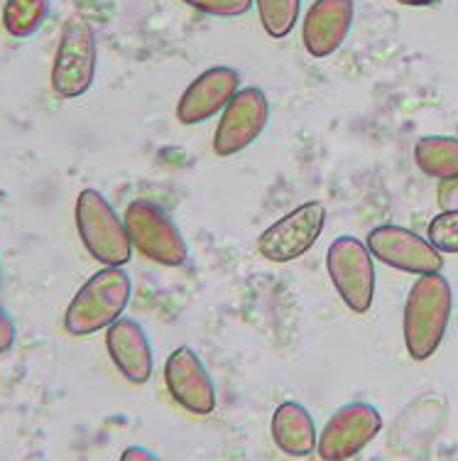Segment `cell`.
Listing matches in <instances>:
<instances>
[{"label":"cell","mask_w":458,"mask_h":461,"mask_svg":"<svg viewBox=\"0 0 458 461\" xmlns=\"http://www.w3.org/2000/svg\"><path fill=\"white\" fill-rule=\"evenodd\" d=\"M270 121V101L263 89H240L220 113L219 128L213 133V152L219 158H233L263 135Z\"/></svg>","instance_id":"obj_9"},{"label":"cell","mask_w":458,"mask_h":461,"mask_svg":"<svg viewBox=\"0 0 458 461\" xmlns=\"http://www.w3.org/2000/svg\"><path fill=\"white\" fill-rule=\"evenodd\" d=\"M182 3L213 18H243L250 13L256 0H182Z\"/></svg>","instance_id":"obj_20"},{"label":"cell","mask_w":458,"mask_h":461,"mask_svg":"<svg viewBox=\"0 0 458 461\" xmlns=\"http://www.w3.org/2000/svg\"><path fill=\"white\" fill-rule=\"evenodd\" d=\"M270 432H273L274 447L287 456L307 459L317 452V422L311 412L297 400H284L277 405L273 422H270Z\"/></svg>","instance_id":"obj_15"},{"label":"cell","mask_w":458,"mask_h":461,"mask_svg":"<svg viewBox=\"0 0 458 461\" xmlns=\"http://www.w3.org/2000/svg\"><path fill=\"white\" fill-rule=\"evenodd\" d=\"M76 230L88 256L103 267H123L132 258V243L125 221L115 213L106 196L84 189L76 196Z\"/></svg>","instance_id":"obj_3"},{"label":"cell","mask_w":458,"mask_h":461,"mask_svg":"<svg viewBox=\"0 0 458 461\" xmlns=\"http://www.w3.org/2000/svg\"><path fill=\"white\" fill-rule=\"evenodd\" d=\"M327 229V206L321 202H307L284 213L257 239V253L274 266L297 260L314 249Z\"/></svg>","instance_id":"obj_7"},{"label":"cell","mask_w":458,"mask_h":461,"mask_svg":"<svg viewBox=\"0 0 458 461\" xmlns=\"http://www.w3.org/2000/svg\"><path fill=\"white\" fill-rule=\"evenodd\" d=\"M263 30L273 40H284L300 20L301 0H256Z\"/></svg>","instance_id":"obj_18"},{"label":"cell","mask_w":458,"mask_h":461,"mask_svg":"<svg viewBox=\"0 0 458 461\" xmlns=\"http://www.w3.org/2000/svg\"><path fill=\"white\" fill-rule=\"evenodd\" d=\"M353 0H314L301 25V40L314 59H327L341 50L353 25Z\"/></svg>","instance_id":"obj_13"},{"label":"cell","mask_w":458,"mask_h":461,"mask_svg":"<svg viewBox=\"0 0 458 461\" xmlns=\"http://www.w3.org/2000/svg\"><path fill=\"white\" fill-rule=\"evenodd\" d=\"M15 339H18V329H15V321L10 320L5 312L0 310V356L13 351L15 346Z\"/></svg>","instance_id":"obj_21"},{"label":"cell","mask_w":458,"mask_h":461,"mask_svg":"<svg viewBox=\"0 0 458 461\" xmlns=\"http://www.w3.org/2000/svg\"><path fill=\"white\" fill-rule=\"evenodd\" d=\"M454 310V290L441 273L422 276L407 294L402 331L412 361H429L439 351Z\"/></svg>","instance_id":"obj_1"},{"label":"cell","mask_w":458,"mask_h":461,"mask_svg":"<svg viewBox=\"0 0 458 461\" xmlns=\"http://www.w3.org/2000/svg\"><path fill=\"white\" fill-rule=\"evenodd\" d=\"M382 417L371 402H348L328 417L319 435L317 452L321 461H348L361 454L380 435Z\"/></svg>","instance_id":"obj_8"},{"label":"cell","mask_w":458,"mask_h":461,"mask_svg":"<svg viewBox=\"0 0 458 461\" xmlns=\"http://www.w3.org/2000/svg\"><path fill=\"white\" fill-rule=\"evenodd\" d=\"M327 273L341 302L353 314H368L375 297V263L355 236H338L327 250Z\"/></svg>","instance_id":"obj_6"},{"label":"cell","mask_w":458,"mask_h":461,"mask_svg":"<svg viewBox=\"0 0 458 461\" xmlns=\"http://www.w3.org/2000/svg\"><path fill=\"white\" fill-rule=\"evenodd\" d=\"M49 8H52V0H5L3 27L10 37L27 40L44 25Z\"/></svg>","instance_id":"obj_17"},{"label":"cell","mask_w":458,"mask_h":461,"mask_svg":"<svg viewBox=\"0 0 458 461\" xmlns=\"http://www.w3.org/2000/svg\"><path fill=\"white\" fill-rule=\"evenodd\" d=\"M0 277H3V267H0Z\"/></svg>","instance_id":"obj_25"},{"label":"cell","mask_w":458,"mask_h":461,"mask_svg":"<svg viewBox=\"0 0 458 461\" xmlns=\"http://www.w3.org/2000/svg\"><path fill=\"white\" fill-rule=\"evenodd\" d=\"M132 297V280L123 267H103L91 276L64 314V329L71 337H91L123 317Z\"/></svg>","instance_id":"obj_2"},{"label":"cell","mask_w":458,"mask_h":461,"mask_svg":"<svg viewBox=\"0 0 458 461\" xmlns=\"http://www.w3.org/2000/svg\"><path fill=\"white\" fill-rule=\"evenodd\" d=\"M427 240L441 256H458V212H441L439 216H434L427 229Z\"/></svg>","instance_id":"obj_19"},{"label":"cell","mask_w":458,"mask_h":461,"mask_svg":"<svg viewBox=\"0 0 458 461\" xmlns=\"http://www.w3.org/2000/svg\"><path fill=\"white\" fill-rule=\"evenodd\" d=\"M415 162L427 177L451 182L458 179V138L427 135L415 145Z\"/></svg>","instance_id":"obj_16"},{"label":"cell","mask_w":458,"mask_h":461,"mask_svg":"<svg viewBox=\"0 0 458 461\" xmlns=\"http://www.w3.org/2000/svg\"><path fill=\"white\" fill-rule=\"evenodd\" d=\"M125 229L132 249L152 263L165 267H182L189 258L186 240L169 213L150 199H135L125 209Z\"/></svg>","instance_id":"obj_4"},{"label":"cell","mask_w":458,"mask_h":461,"mask_svg":"<svg viewBox=\"0 0 458 461\" xmlns=\"http://www.w3.org/2000/svg\"><path fill=\"white\" fill-rule=\"evenodd\" d=\"M118 461H162L155 452H150V449H145V447H128V449H123V454H121V459Z\"/></svg>","instance_id":"obj_23"},{"label":"cell","mask_w":458,"mask_h":461,"mask_svg":"<svg viewBox=\"0 0 458 461\" xmlns=\"http://www.w3.org/2000/svg\"><path fill=\"white\" fill-rule=\"evenodd\" d=\"M165 383L176 405L189 415L206 417L216 410V388L194 348L179 346L165 364Z\"/></svg>","instance_id":"obj_11"},{"label":"cell","mask_w":458,"mask_h":461,"mask_svg":"<svg viewBox=\"0 0 458 461\" xmlns=\"http://www.w3.org/2000/svg\"><path fill=\"white\" fill-rule=\"evenodd\" d=\"M96 32L84 18L67 20L52 64V91L64 101L88 94L96 79Z\"/></svg>","instance_id":"obj_5"},{"label":"cell","mask_w":458,"mask_h":461,"mask_svg":"<svg viewBox=\"0 0 458 461\" xmlns=\"http://www.w3.org/2000/svg\"><path fill=\"white\" fill-rule=\"evenodd\" d=\"M439 206L444 212H458V179L441 182L439 185Z\"/></svg>","instance_id":"obj_22"},{"label":"cell","mask_w":458,"mask_h":461,"mask_svg":"<svg viewBox=\"0 0 458 461\" xmlns=\"http://www.w3.org/2000/svg\"><path fill=\"white\" fill-rule=\"evenodd\" d=\"M402 5H409V8H429V5H436L441 0H397Z\"/></svg>","instance_id":"obj_24"},{"label":"cell","mask_w":458,"mask_h":461,"mask_svg":"<svg viewBox=\"0 0 458 461\" xmlns=\"http://www.w3.org/2000/svg\"><path fill=\"white\" fill-rule=\"evenodd\" d=\"M368 250L380 263L409 276H434L444 270V256L419 233L395 223L375 226L368 233Z\"/></svg>","instance_id":"obj_10"},{"label":"cell","mask_w":458,"mask_h":461,"mask_svg":"<svg viewBox=\"0 0 458 461\" xmlns=\"http://www.w3.org/2000/svg\"><path fill=\"white\" fill-rule=\"evenodd\" d=\"M240 91V74L233 67H211L199 74L176 104V118L184 125H202Z\"/></svg>","instance_id":"obj_12"},{"label":"cell","mask_w":458,"mask_h":461,"mask_svg":"<svg viewBox=\"0 0 458 461\" xmlns=\"http://www.w3.org/2000/svg\"><path fill=\"white\" fill-rule=\"evenodd\" d=\"M106 348L111 361L132 385H142L152 378L155 356H152L150 339L140 327V321L130 317L121 320L106 329Z\"/></svg>","instance_id":"obj_14"}]
</instances>
